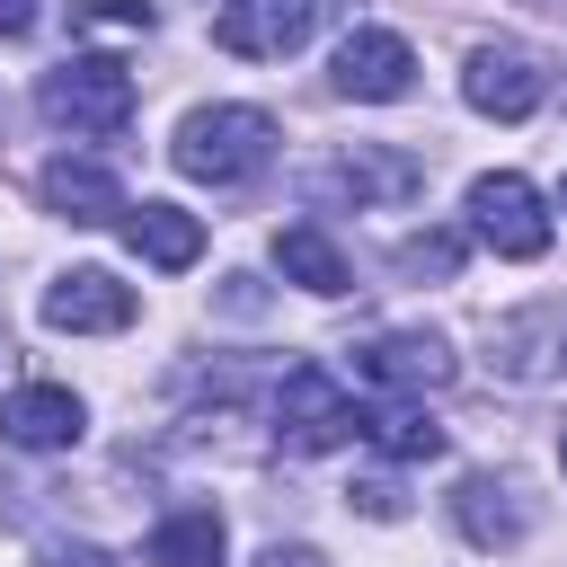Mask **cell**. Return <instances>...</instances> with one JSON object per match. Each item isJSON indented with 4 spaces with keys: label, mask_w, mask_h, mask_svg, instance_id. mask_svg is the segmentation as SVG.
<instances>
[{
    "label": "cell",
    "mask_w": 567,
    "mask_h": 567,
    "mask_svg": "<svg viewBox=\"0 0 567 567\" xmlns=\"http://www.w3.org/2000/svg\"><path fill=\"white\" fill-rule=\"evenodd\" d=\"M35 106H44V124L71 133V142H115V133L133 124V71H124L115 53H71V62L44 71Z\"/></svg>",
    "instance_id": "cell-1"
},
{
    "label": "cell",
    "mask_w": 567,
    "mask_h": 567,
    "mask_svg": "<svg viewBox=\"0 0 567 567\" xmlns=\"http://www.w3.org/2000/svg\"><path fill=\"white\" fill-rule=\"evenodd\" d=\"M168 159H177L186 177H204V186H239V177H257V168L275 159V115H266V106H195V115L177 124Z\"/></svg>",
    "instance_id": "cell-2"
},
{
    "label": "cell",
    "mask_w": 567,
    "mask_h": 567,
    "mask_svg": "<svg viewBox=\"0 0 567 567\" xmlns=\"http://www.w3.org/2000/svg\"><path fill=\"white\" fill-rule=\"evenodd\" d=\"M487 372H496V381H523V390L567 381V292L487 319Z\"/></svg>",
    "instance_id": "cell-3"
},
{
    "label": "cell",
    "mask_w": 567,
    "mask_h": 567,
    "mask_svg": "<svg viewBox=\"0 0 567 567\" xmlns=\"http://www.w3.org/2000/svg\"><path fill=\"white\" fill-rule=\"evenodd\" d=\"M354 434H363V408H354L319 363H292L284 390H275V443H284V452H337V443H354Z\"/></svg>",
    "instance_id": "cell-4"
},
{
    "label": "cell",
    "mask_w": 567,
    "mask_h": 567,
    "mask_svg": "<svg viewBox=\"0 0 567 567\" xmlns=\"http://www.w3.org/2000/svg\"><path fill=\"white\" fill-rule=\"evenodd\" d=\"M470 230L496 248V257H540L549 248V204H540V186L532 177H514V168H487L478 186H470Z\"/></svg>",
    "instance_id": "cell-5"
},
{
    "label": "cell",
    "mask_w": 567,
    "mask_h": 567,
    "mask_svg": "<svg viewBox=\"0 0 567 567\" xmlns=\"http://www.w3.org/2000/svg\"><path fill=\"white\" fill-rule=\"evenodd\" d=\"M319 18H328V0H230V9H213V44L239 62H284L310 44Z\"/></svg>",
    "instance_id": "cell-6"
},
{
    "label": "cell",
    "mask_w": 567,
    "mask_h": 567,
    "mask_svg": "<svg viewBox=\"0 0 567 567\" xmlns=\"http://www.w3.org/2000/svg\"><path fill=\"white\" fill-rule=\"evenodd\" d=\"M354 372H363L372 390L425 399V390H443L461 363H452V346H443L434 328H381V337H363V346H354Z\"/></svg>",
    "instance_id": "cell-7"
},
{
    "label": "cell",
    "mask_w": 567,
    "mask_h": 567,
    "mask_svg": "<svg viewBox=\"0 0 567 567\" xmlns=\"http://www.w3.org/2000/svg\"><path fill=\"white\" fill-rule=\"evenodd\" d=\"M328 80H337V97H354V106H390V97L416 89V53H408V35H390V27H354V35L337 44Z\"/></svg>",
    "instance_id": "cell-8"
},
{
    "label": "cell",
    "mask_w": 567,
    "mask_h": 567,
    "mask_svg": "<svg viewBox=\"0 0 567 567\" xmlns=\"http://www.w3.org/2000/svg\"><path fill=\"white\" fill-rule=\"evenodd\" d=\"M133 284H115L106 266H71V275H53L44 284V328H62V337H115V328H133Z\"/></svg>",
    "instance_id": "cell-9"
},
{
    "label": "cell",
    "mask_w": 567,
    "mask_h": 567,
    "mask_svg": "<svg viewBox=\"0 0 567 567\" xmlns=\"http://www.w3.org/2000/svg\"><path fill=\"white\" fill-rule=\"evenodd\" d=\"M461 97H470L478 115H496V124H523V115L549 97V71H540L523 44H478L470 71H461Z\"/></svg>",
    "instance_id": "cell-10"
},
{
    "label": "cell",
    "mask_w": 567,
    "mask_h": 567,
    "mask_svg": "<svg viewBox=\"0 0 567 567\" xmlns=\"http://www.w3.org/2000/svg\"><path fill=\"white\" fill-rule=\"evenodd\" d=\"M80 425H89V408L62 381H18L0 399V443H18V452H62V443H80Z\"/></svg>",
    "instance_id": "cell-11"
},
{
    "label": "cell",
    "mask_w": 567,
    "mask_h": 567,
    "mask_svg": "<svg viewBox=\"0 0 567 567\" xmlns=\"http://www.w3.org/2000/svg\"><path fill=\"white\" fill-rule=\"evenodd\" d=\"M35 195H44V213H62V221H80V230H97V221H124L133 204H124V186H115V168H97V159H44V177H35Z\"/></svg>",
    "instance_id": "cell-12"
},
{
    "label": "cell",
    "mask_w": 567,
    "mask_h": 567,
    "mask_svg": "<svg viewBox=\"0 0 567 567\" xmlns=\"http://www.w3.org/2000/svg\"><path fill=\"white\" fill-rule=\"evenodd\" d=\"M452 523H461L478 549H514V540L532 532V505H523V487H514V478H487V470H470V478L452 487Z\"/></svg>",
    "instance_id": "cell-13"
},
{
    "label": "cell",
    "mask_w": 567,
    "mask_h": 567,
    "mask_svg": "<svg viewBox=\"0 0 567 567\" xmlns=\"http://www.w3.org/2000/svg\"><path fill=\"white\" fill-rule=\"evenodd\" d=\"M425 186V168L408 151H346L337 168H319V195H354V204H408Z\"/></svg>",
    "instance_id": "cell-14"
},
{
    "label": "cell",
    "mask_w": 567,
    "mask_h": 567,
    "mask_svg": "<svg viewBox=\"0 0 567 567\" xmlns=\"http://www.w3.org/2000/svg\"><path fill=\"white\" fill-rule=\"evenodd\" d=\"M124 239H133V257H151L159 275H186V266L204 257V221H195L186 204H159V195L124 213Z\"/></svg>",
    "instance_id": "cell-15"
},
{
    "label": "cell",
    "mask_w": 567,
    "mask_h": 567,
    "mask_svg": "<svg viewBox=\"0 0 567 567\" xmlns=\"http://www.w3.org/2000/svg\"><path fill=\"white\" fill-rule=\"evenodd\" d=\"M275 266H284V284H301V292H319V301H337L354 275H346V257H337V239L319 230V221H292V230H275Z\"/></svg>",
    "instance_id": "cell-16"
},
{
    "label": "cell",
    "mask_w": 567,
    "mask_h": 567,
    "mask_svg": "<svg viewBox=\"0 0 567 567\" xmlns=\"http://www.w3.org/2000/svg\"><path fill=\"white\" fill-rule=\"evenodd\" d=\"M221 558H230V532L213 505H186L151 532V567H221Z\"/></svg>",
    "instance_id": "cell-17"
},
{
    "label": "cell",
    "mask_w": 567,
    "mask_h": 567,
    "mask_svg": "<svg viewBox=\"0 0 567 567\" xmlns=\"http://www.w3.org/2000/svg\"><path fill=\"white\" fill-rule=\"evenodd\" d=\"M363 434L390 452V461H443V425L425 408H363Z\"/></svg>",
    "instance_id": "cell-18"
},
{
    "label": "cell",
    "mask_w": 567,
    "mask_h": 567,
    "mask_svg": "<svg viewBox=\"0 0 567 567\" xmlns=\"http://www.w3.org/2000/svg\"><path fill=\"white\" fill-rule=\"evenodd\" d=\"M390 266H399V275H452V266H461V239H452V230H416V239H399Z\"/></svg>",
    "instance_id": "cell-19"
},
{
    "label": "cell",
    "mask_w": 567,
    "mask_h": 567,
    "mask_svg": "<svg viewBox=\"0 0 567 567\" xmlns=\"http://www.w3.org/2000/svg\"><path fill=\"white\" fill-rule=\"evenodd\" d=\"M354 505H363L372 523H399V514H408V496H399V478H354Z\"/></svg>",
    "instance_id": "cell-20"
},
{
    "label": "cell",
    "mask_w": 567,
    "mask_h": 567,
    "mask_svg": "<svg viewBox=\"0 0 567 567\" xmlns=\"http://www.w3.org/2000/svg\"><path fill=\"white\" fill-rule=\"evenodd\" d=\"M35 567H115V558H106L97 540H44V558H35Z\"/></svg>",
    "instance_id": "cell-21"
},
{
    "label": "cell",
    "mask_w": 567,
    "mask_h": 567,
    "mask_svg": "<svg viewBox=\"0 0 567 567\" xmlns=\"http://www.w3.org/2000/svg\"><path fill=\"white\" fill-rule=\"evenodd\" d=\"M80 18H89V27H151V9H142V0H89Z\"/></svg>",
    "instance_id": "cell-22"
},
{
    "label": "cell",
    "mask_w": 567,
    "mask_h": 567,
    "mask_svg": "<svg viewBox=\"0 0 567 567\" xmlns=\"http://www.w3.org/2000/svg\"><path fill=\"white\" fill-rule=\"evenodd\" d=\"M257 567H328V558H319V549H310V540H275V549H266V558H257Z\"/></svg>",
    "instance_id": "cell-23"
},
{
    "label": "cell",
    "mask_w": 567,
    "mask_h": 567,
    "mask_svg": "<svg viewBox=\"0 0 567 567\" xmlns=\"http://www.w3.org/2000/svg\"><path fill=\"white\" fill-rule=\"evenodd\" d=\"M35 27V0H0V35H27Z\"/></svg>",
    "instance_id": "cell-24"
},
{
    "label": "cell",
    "mask_w": 567,
    "mask_h": 567,
    "mask_svg": "<svg viewBox=\"0 0 567 567\" xmlns=\"http://www.w3.org/2000/svg\"><path fill=\"white\" fill-rule=\"evenodd\" d=\"M532 9H558V18H567V0H532Z\"/></svg>",
    "instance_id": "cell-25"
},
{
    "label": "cell",
    "mask_w": 567,
    "mask_h": 567,
    "mask_svg": "<svg viewBox=\"0 0 567 567\" xmlns=\"http://www.w3.org/2000/svg\"><path fill=\"white\" fill-rule=\"evenodd\" d=\"M558 461H567V425H558Z\"/></svg>",
    "instance_id": "cell-26"
},
{
    "label": "cell",
    "mask_w": 567,
    "mask_h": 567,
    "mask_svg": "<svg viewBox=\"0 0 567 567\" xmlns=\"http://www.w3.org/2000/svg\"><path fill=\"white\" fill-rule=\"evenodd\" d=\"M213 9H230V0H213Z\"/></svg>",
    "instance_id": "cell-27"
},
{
    "label": "cell",
    "mask_w": 567,
    "mask_h": 567,
    "mask_svg": "<svg viewBox=\"0 0 567 567\" xmlns=\"http://www.w3.org/2000/svg\"><path fill=\"white\" fill-rule=\"evenodd\" d=\"M558 204H567V186H558Z\"/></svg>",
    "instance_id": "cell-28"
}]
</instances>
